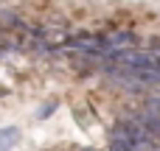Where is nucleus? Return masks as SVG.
<instances>
[{
    "label": "nucleus",
    "mask_w": 160,
    "mask_h": 151,
    "mask_svg": "<svg viewBox=\"0 0 160 151\" xmlns=\"http://www.w3.org/2000/svg\"><path fill=\"white\" fill-rule=\"evenodd\" d=\"M17 143V129L8 126V129H0V151H8Z\"/></svg>",
    "instance_id": "obj_1"
},
{
    "label": "nucleus",
    "mask_w": 160,
    "mask_h": 151,
    "mask_svg": "<svg viewBox=\"0 0 160 151\" xmlns=\"http://www.w3.org/2000/svg\"><path fill=\"white\" fill-rule=\"evenodd\" d=\"M110 151H132V149H129V143H124L121 137L110 134Z\"/></svg>",
    "instance_id": "obj_2"
},
{
    "label": "nucleus",
    "mask_w": 160,
    "mask_h": 151,
    "mask_svg": "<svg viewBox=\"0 0 160 151\" xmlns=\"http://www.w3.org/2000/svg\"><path fill=\"white\" fill-rule=\"evenodd\" d=\"M84 151H93V149H84Z\"/></svg>",
    "instance_id": "obj_3"
}]
</instances>
